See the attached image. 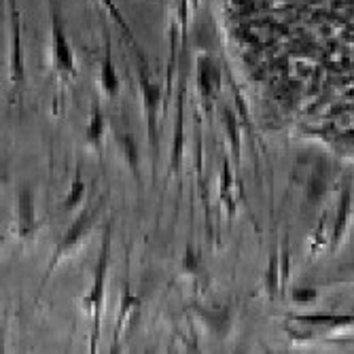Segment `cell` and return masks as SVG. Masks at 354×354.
<instances>
[{"label":"cell","mask_w":354,"mask_h":354,"mask_svg":"<svg viewBox=\"0 0 354 354\" xmlns=\"http://www.w3.org/2000/svg\"><path fill=\"white\" fill-rule=\"evenodd\" d=\"M102 5L109 9V13H111V17L115 19V24L121 28V32H123V37H125V41L130 43V47H132V51L136 53V57H138V64L140 66H147V59H145V53L138 49V43H136V39H134V35H132V30H130V26H127V21H125V17L119 13V9L115 7V3L113 0H102Z\"/></svg>","instance_id":"obj_13"},{"label":"cell","mask_w":354,"mask_h":354,"mask_svg":"<svg viewBox=\"0 0 354 354\" xmlns=\"http://www.w3.org/2000/svg\"><path fill=\"white\" fill-rule=\"evenodd\" d=\"M104 132H106V117L102 113V106L98 100H93L91 104V117H89V123H87V130H85V142L100 155V149H102V138H104Z\"/></svg>","instance_id":"obj_11"},{"label":"cell","mask_w":354,"mask_h":354,"mask_svg":"<svg viewBox=\"0 0 354 354\" xmlns=\"http://www.w3.org/2000/svg\"><path fill=\"white\" fill-rule=\"evenodd\" d=\"M85 191H87V185H85V180H83L81 166H77V170H75V180H73V185H71V189H68V193H66V198H64L62 210H64V212L75 210V208L85 200Z\"/></svg>","instance_id":"obj_15"},{"label":"cell","mask_w":354,"mask_h":354,"mask_svg":"<svg viewBox=\"0 0 354 354\" xmlns=\"http://www.w3.org/2000/svg\"><path fill=\"white\" fill-rule=\"evenodd\" d=\"M218 85H221V73H218V68L214 66L210 57L202 55L198 59V87H200V93H202L206 106H212L214 104Z\"/></svg>","instance_id":"obj_7"},{"label":"cell","mask_w":354,"mask_h":354,"mask_svg":"<svg viewBox=\"0 0 354 354\" xmlns=\"http://www.w3.org/2000/svg\"><path fill=\"white\" fill-rule=\"evenodd\" d=\"M223 121L227 125V134H230V142H232V155H234V162L236 166H240L242 157H240V132H238V119L234 117L232 111L225 109L223 111Z\"/></svg>","instance_id":"obj_16"},{"label":"cell","mask_w":354,"mask_h":354,"mask_svg":"<svg viewBox=\"0 0 354 354\" xmlns=\"http://www.w3.org/2000/svg\"><path fill=\"white\" fill-rule=\"evenodd\" d=\"M100 87L109 98H115V95L119 93V87H121L115 62H113V45H111V32L109 30H104V59H102V66H100Z\"/></svg>","instance_id":"obj_8"},{"label":"cell","mask_w":354,"mask_h":354,"mask_svg":"<svg viewBox=\"0 0 354 354\" xmlns=\"http://www.w3.org/2000/svg\"><path fill=\"white\" fill-rule=\"evenodd\" d=\"M11 11V81L15 87L26 81V64H24V45H21V13L17 9V0H9Z\"/></svg>","instance_id":"obj_5"},{"label":"cell","mask_w":354,"mask_h":354,"mask_svg":"<svg viewBox=\"0 0 354 354\" xmlns=\"http://www.w3.org/2000/svg\"><path fill=\"white\" fill-rule=\"evenodd\" d=\"M280 257H278V250H272L270 252V261H268V270H266V293L270 297V301H274L280 293Z\"/></svg>","instance_id":"obj_14"},{"label":"cell","mask_w":354,"mask_h":354,"mask_svg":"<svg viewBox=\"0 0 354 354\" xmlns=\"http://www.w3.org/2000/svg\"><path fill=\"white\" fill-rule=\"evenodd\" d=\"M115 140L119 142V149H121V153L125 157L127 166H130L134 178L140 183V149L136 145V138L130 132H123V134L115 132Z\"/></svg>","instance_id":"obj_12"},{"label":"cell","mask_w":354,"mask_h":354,"mask_svg":"<svg viewBox=\"0 0 354 354\" xmlns=\"http://www.w3.org/2000/svg\"><path fill=\"white\" fill-rule=\"evenodd\" d=\"M200 266H202V259H200L198 250L189 244V246H187V250H185V257H183V268H185V272L196 274V272L200 270Z\"/></svg>","instance_id":"obj_20"},{"label":"cell","mask_w":354,"mask_h":354,"mask_svg":"<svg viewBox=\"0 0 354 354\" xmlns=\"http://www.w3.org/2000/svg\"><path fill=\"white\" fill-rule=\"evenodd\" d=\"M111 246H113V223H106L104 234H102V242H100L98 259H95L93 282L89 286L87 295L83 297V308L87 310V314L91 318L89 352L98 350V342H100L102 308H104V297H106V278H109V263H111Z\"/></svg>","instance_id":"obj_1"},{"label":"cell","mask_w":354,"mask_h":354,"mask_svg":"<svg viewBox=\"0 0 354 354\" xmlns=\"http://www.w3.org/2000/svg\"><path fill=\"white\" fill-rule=\"evenodd\" d=\"M232 180H234V176H232V166H230L227 159H225V162H223V168H221V200H223V204H227L230 216H234V212H236V206H234V202H232Z\"/></svg>","instance_id":"obj_17"},{"label":"cell","mask_w":354,"mask_h":354,"mask_svg":"<svg viewBox=\"0 0 354 354\" xmlns=\"http://www.w3.org/2000/svg\"><path fill=\"white\" fill-rule=\"evenodd\" d=\"M295 297H299V301H308V297H312V293L306 291V293H297Z\"/></svg>","instance_id":"obj_22"},{"label":"cell","mask_w":354,"mask_h":354,"mask_svg":"<svg viewBox=\"0 0 354 354\" xmlns=\"http://www.w3.org/2000/svg\"><path fill=\"white\" fill-rule=\"evenodd\" d=\"M17 218H19V238L28 240L37 234L39 230V218H37V208H35V196H32V189L24 187L17 196Z\"/></svg>","instance_id":"obj_6"},{"label":"cell","mask_w":354,"mask_h":354,"mask_svg":"<svg viewBox=\"0 0 354 354\" xmlns=\"http://www.w3.org/2000/svg\"><path fill=\"white\" fill-rule=\"evenodd\" d=\"M138 83H140V93H142V109H145V119H147V142H149V151H151V166L155 172V164H157V153H159V127H157V115L164 109V95H162V87H159L151 75L147 66H140L138 71Z\"/></svg>","instance_id":"obj_4"},{"label":"cell","mask_w":354,"mask_h":354,"mask_svg":"<svg viewBox=\"0 0 354 354\" xmlns=\"http://www.w3.org/2000/svg\"><path fill=\"white\" fill-rule=\"evenodd\" d=\"M350 204H352V193H350V185L344 189L342 193V202H339V210H337V221H335V238H333V246L342 240L344 236V227H346V218L350 212Z\"/></svg>","instance_id":"obj_18"},{"label":"cell","mask_w":354,"mask_h":354,"mask_svg":"<svg viewBox=\"0 0 354 354\" xmlns=\"http://www.w3.org/2000/svg\"><path fill=\"white\" fill-rule=\"evenodd\" d=\"M102 208H104V196L98 198L93 204H87V206L77 214V218L68 225V230L64 232V236L59 238V242L55 244V248H53V252H51V259H49L47 270H45L43 280H41L39 295L43 293V288L47 286V282H49L51 274L55 272V268L59 266V261H62L66 254H71V252L89 236V232L93 230V225H95V221H98Z\"/></svg>","instance_id":"obj_2"},{"label":"cell","mask_w":354,"mask_h":354,"mask_svg":"<svg viewBox=\"0 0 354 354\" xmlns=\"http://www.w3.org/2000/svg\"><path fill=\"white\" fill-rule=\"evenodd\" d=\"M142 306L140 297L132 293V284H130V276L125 278L123 282V288H121V308H119V314H117V325H115V339H113V352L119 350V339H121V331H123V325L127 323V318H130V312L132 310H138Z\"/></svg>","instance_id":"obj_10"},{"label":"cell","mask_w":354,"mask_h":354,"mask_svg":"<svg viewBox=\"0 0 354 354\" xmlns=\"http://www.w3.org/2000/svg\"><path fill=\"white\" fill-rule=\"evenodd\" d=\"M49 7V24H51V55H53V73L59 79V91L66 85L71 77L77 75L73 47L66 37V26L62 17V5L59 0H47Z\"/></svg>","instance_id":"obj_3"},{"label":"cell","mask_w":354,"mask_h":354,"mask_svg":"<svg viewBox=\"0 0 354 354\" xmlns=\"http://www.w3.org/2000/svg\"><path fill=\"white\" fill-rule=\"evenodd\" d=\"M183 104H185V79H180L178 95H176V130H174V140H172V159H170V170L178 176L180 166H183V145H185V130H183Z\"/></svg>","instance_id":"obj_9"},{"label":"cell","mask_w":354,"mask_h":354,"mask_svg":"<svg viewBox=\"0 0 354 354\" xmlns=\"http://www.w3.org/2000/svg\"><path fill=\"white\" fill-rule=\"evenodd\" d=\"M200 314H202V318L206 320V325L214 331V333H218V335H225L230 331V312H206V310H200Z\"/></svg>","instance_id":"obj_19"},{"label":"cell","mask_w":354,"mask_h":354,"mask_svg":"<svg viewBox=\"0 0 354 354\" xmlns=\"http://www.w3.org/2000/svg\"><path fill=\"white\" fill-rule=\"evenodd\" d=\"M198 3H200V0H193V5H196V7H198Z\"/></svg>","instance_id":"obj_23"},{"label":"cell","mask_w":354,"mask_h":354,"mask_svg":"<svg viewBox=\"0 0 354 354\" xmlns=\"http://www.w3.org/2000/svg\"><path fill=\"white\" fill-rule=\"evenodd\" d=\"M288 276V250H286V240H284V250H282V282Z\"/></svg>","instance_id":"obj_21"}]
</instances>
